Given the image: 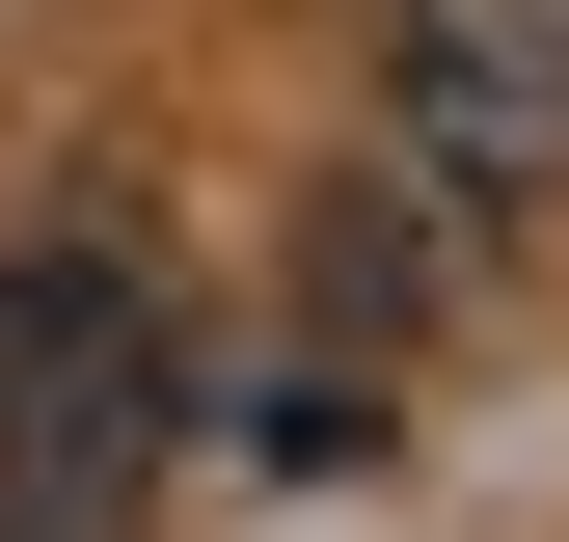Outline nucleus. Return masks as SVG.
<instances>
[{
	"instance_id": "2",
	"label": "nucleus",
	"mask_w": 569,
	"mask_h": 542,
	"mask_svg": "<svg viewBox=\"0 0 569 542\" xmlns=\"http://www.w3.org/2000/svg\"><path fill=\"white\" fill-rule=\"evenodd\" d=\"M488 299H516V190H461L435 136H380V163L299 218V325H352V380H326L352 434H380V380H435Z\"/></svg>"
},
{
	"instance_id": "3",
	"label": "nucleus",
	"mask_w": 569,
	"mask_h": 542,
	"mask_svg": "<svg viewBox=\"0 0 569 542\" xmlns=\"http://www.w3.org/2000/svg\"><path fill=\"white\" fill-rule=\"evenodd\" d=\"M380 136H435L461 190L542 218V163H569V0H380Z\"/></svg>"
},
{
	"instance_id": "1",
	"label": "nucleus",
	"mask_w": 569,
	"mask_h": 542,
	"mask_svg": "<svg viewBox=\"0 0 569 542\" xmlns=\"http://www.w3.org/2000/svg\"><path fill=\"white\" fill-rule=\"evenodd\" d=\"M190 461V325L136 244H28L0 271V542H136Z\"/></svg>"
}]
</instances>
